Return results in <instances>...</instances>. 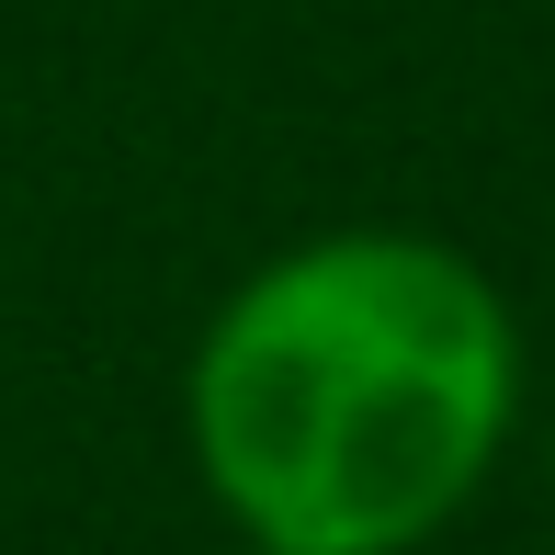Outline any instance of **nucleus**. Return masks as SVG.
<instances>
[{
    "label": "nucleus",
    "mask_w": 555,
    "mask_h": 555,
    "mask_svg": "<svg viewBox=\"0 0 555 555\" xmlns=\"http://www.w3.org/2000/svg\"><path fill=\"white\" fill-rule=\"evenodd\" d=\"M511 420V330L453 249L330 238L205 330L193 453L249 544L386 555L476 488Z\"/></svg>",
    "instance_id": "1"
},
{
    "label": "nucleus",
    "mask_w": 555,
    "mask_h": 555,
    "mask_svg": "<svg viewBox=\"0 0 555 555\" xmlns=\"http://www.w3.org/2000/svg\"><path fill=\"white\" fill-rule=\"evenodd\" d=\"M249 555H295V544H249Z\"/></svg>",
    "instance_id": "2"
}]
</instances>
